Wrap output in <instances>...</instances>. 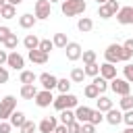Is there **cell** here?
I'll use <instances>...</instances> for the list:
<instances>
[{
    "mask_svg": "<svg viewBox=\"0 0 133 133\" xmlns=\"http://www.w3.org/2000/svg\"><path fill=\"white\" fill-rule=\"evenodd\" d=\"M87 8L85 0H60V12L64 17H77V15H83Z\"/></svg>",
    "mask_w": 133,
    "mask_h": 133,
    "instance_id": "obj_1",
    "label": "cell"
},
{
    "mask_svg": "<svg viewBox=\"0 0 133 133\" xmlns=\"http://www.w3.org/2000/svg\"><path fill=\"white\" fill-rule=\"evenodd\" d=\"M52 106L60 112V110H66V108H77V106H79V100H77V96H73V94L69 91V94H60L58 98H54Z\"/></svg>",
    "mask_w": 133,
    "mask_h": 133,
    "instance_id": "obj_2",
    "label": "cell"
},
{
    "mask_svg": "<svg viewBox=\"0 0 133 133\" xmlns=\"http://www.w3.org/2000/svg\"><path fill=\"white\" fill-rule=\"evenodd\" d=\"M17 110V98L15 96H4L0 100V121H8V116Z\"/></svg>",
    "mask_w": 133,
    "mask_h": 133,
    "instance_id": "obj_3",
    "label": "cell"
},
{
    "mask_svg": "<svg viewBox=\"0 0 133 133\" xmlns=\"http://www.w3.org/2000/svg\"><path fill=\"white\" fill-rule=\"evenodd\" d=\"M104 58L106 62H123V44H110L106 50H104Z\"/></svg>",
    "mask_w": 133,
    "mask_h": 133,
    "instance_id": "obj_4",
    "label": "cell"
},
{
    "mask_svg": "<svg viewBox=\"0 0 133 133\" xmlns=\"http://www.w3.org/2000/svg\"><path fill=\"white\" fill-rule=\"evenodd\" d=\"M108 87H110L116 96H127V94H131V83H129L125 77H114V79L108 83Z\"/></svg>",
    "mask_w": 133,
    "mask_h": 133,
    "instance_id": "obj_5",
    "label": "cell"
},
{
    "mask_svg": "<svg viewBox=\"0 0 133 133\" xmlns=\"http://www.w3.org/2000/svg\"><path fill=\"white\" fill-rule=\"evenodd\" d=\"M118 8H121L118 0H108V2H104V4L98 6V17L100 19H110V17H114L118 12Z\"/></svg>",
    "mask_w": 133,
    "mask_h": 133,
    "instance_id": "obj_6",
    "label": "cell"
},
{
    "mask_svg": "<svg viewBox=\"0 0 133 133\" xmlns=\"http://www.w3.org/2000/svg\"><path fill=\"white\" fill-rule=\"evenodd\" d=\"M33 15H35L37 21L48 19V17L52 15V4H50L48 0H35V4H33Z\"/></svg>",
    "mask_w": 133,
    "mask_h": 133,
    "instance_id": "obj_7",
    "label": "cell"
},
{
    "mask_svg": "<svg viewBox=\"0 0 133 133\" xmlns=\"http://www.w3.org/2000/svg\"><path fill=\"white\" fill-rule=\"evenodd\" d=\"M6 66L12 69V71H23L25 69V58L17 50H10L8 52V58H6Z\"/></svg>",
    "mask_w": 133,
    "mask_h": 133,
    "instance_id": "obj_8",
    "label": "cell"
},
{
    "mask_svg": "<svg viewBox=\"0 0 133 133\" xmlns=\"http://www.w3.org/2000/svg\"><path fill=\"white\" fill-rule=\"evenodd\" d=\"M33 102H35L39 108H48V106H52L54 96H52V91H50V89H42V91H37V94H35Z\"/></svg>",
    "mask_w": 133,
    "mask_h": 133,
    "instance_id": "obj_9",
    "label": "cell"
},
{
    "mask_svg": "<svg viewBox=\"0 0 133 133\" xmlns=\"http://www.w3.org/2000/svg\"><path fill=\"white\" fill-rule=\"evenodd\" d=\"M62 50H64V54H66V58H69L71 62L79 60V58H81V52H83V50H81V44H77V42H69Z\"/></svg>",
    "mask_w": 133,
    "mask_h": 133,
    "instance_id": "obj_10",
    "label": "cell"
},
{
    "mask_svg": "<svg viewBox=\"0 0 133 133\" xmlns=\"http://www.w3.org/2000/svg\"><path fill=\"white\" fill-rule=\"evenodd\" d=\"M114 17L121 25H133V8L131 6H121Z\"/></svg>",
    "mask_w": 133,
    "mask_h": 133,
    "instance_id": "obj_11",
    "label": "cell"
},
{
    "mask_svg": "<svg viewBox=\"0 0 133 133\" xmlns=\"http://www.w3.org/2000/svg\"><path fill=\"white\" fill-rule=\"evenodd\" d=\"M27 56H29V60H31L33 64H46L48 58H50V54H48V52H42L39 48H35V50H27Z\"/></svg>",
    "mask_w": 133,
    "mask_h": 133,
    "instance_id": "obj_12",
    "label": "cell"
},
{
    "mask_svg": "<svg viewBox=\"0 0 133 133\" xmlns=\"http://www.w3.org/2000/svg\"><path fill=\"white\" fill-rule=\"evenodd\" d=\"M37 81L42 83V89H56V83H58V77H54L52 73H42L37 77Z\"/></svg>",
    "mask_w": 133,
    "mask_h": 133,
    "instance_id": "obj_13",
    "label": "cell"
},
{
    "mask_svg": "<svg viewBox=\"0 0 133 133\" xmlns=\"http://www.w3.org/2000/svg\"><path fill=\"white\" fill-rule=\"evenodd\" d=\"M104 121H106L108 125L116 127V125H121V123H123V112H121V110H116V108L112 106L110 110H106V114H104Z\"/></svg>",
    "mask_w": 133,
    "mask_h": 133,
    "instance_id": "obj_14",
    "label": "cell"
},
{
    "mask_svg": "<svg viewBox=\"0 0 133 133\" xmlns=\"http://www.w3.org/2000/svg\"><path fill=\"white\" fill-rule=\"evenodd\" d=\"M56 116H46V118H42L39 123H37V129H39V133H54V129H56Z\"/></svg>",
    "mask_w": 133,
    "mask_h": 133,
    "instance_id": "obj_15",
    "label": "cell"
},
{
    "mask_svg": "<svg viewBox=\"0 0 133 133\" xmlns=\"http://www.w3.org/2000/svg\"><path fill=\"white\" fill-rule=\"evenodd\" d=\"M100 77H104L106 81H112V79L116 77V66H114L112 62H104V64H100Z\"/></svg>",
    "mask_w": 133,
    "mask_h": 133,
    "instance_id": "obj_16",
    "label": "cell"
},
{
    "mask_svg": "<svg viewBox=\"0 0 133 133\" xmlns=\"http://www.w3.org/2000/svg\"><path fill=\"white\" fill-rule=\"evenodd\" d=\"M35 23H37V19L31 12H25V15L19 17V27L21 29H31V27H35Z\"/></svg>",
    "mask_w": 133,
    "mask_h": 133,
    "instance_id": "obj_17",
    "label": "cell"
},
{
    "mask_svg": "<svg viewBox=\"0 0 133 133\" xmlns=\"http://www.w3.org/2000/svg\"><path fill=\"white\" fill-rule=\"evenodd\" d=\"M35 94H37L35 83H25V85H21V98H23V100H33Z\"/></svg>",
    "mask_w": 133,
    "mask_h": 133,
    "instance_id": "obj_18",
    "label": "cell"
},
{
    "mask_svg": "<svg viewBox=\"0 0 133 133\" xmlns=\"http://www.w3.org/2000/svg\"><path fill=\"white\" fill-rule=\"evenodd\" d=\"M25 121H27V116H25V112H21V110H15V112L8 116V123H10L12 127H17V129H21Z\"/></svg>",
    "mask_w": 133,
    "mask_h": 133,
    "instance_id": "obj_19",
    "label": "cell"
},
{
    "mask_svg": "<svg viewBox=\"0 0 133 133\" xmlns=\"http://www.w3.org/2000/svg\"><path fill=\"white\" fill-rule=\"evenodd\" d=\"M96 106H98V110H100V112H106V110H110V108H112V100H110L108 96L100 94V96L96 98Z\"/></svg>",
    "mask_w": 133,
    "mask_h": 133,
    "instance_id": "obj_20",
    "label": "cell"
},
{
    "mask_svg": "<svg viewBox=\"0 0 133 133\" xmlns=\"http://www.w3.org/2000/svg\"><path fill=\"white\" fill-rule=\"evenodd\" d=\"M89 114H91V108H87V106H77L75 108V121H79V123H87Z\"/></svg>",
    "mask_w": 133,
    "mask_h": 133,
    "instance_id": "obj_21",
    "label": "cell"
},
{
    "mask_svg": "<svg viewBox=\"0 0 133 133\" xmlns=\"http://www.w3.org/2000/svg\"><path fill=\"white\" fill-rule=\"evenodd\" d=\"M77 29H79L81 33H89V31L94 29V21H91L89 17H81V19L77 21Z\"/></svg>",
    "mask_w": 133,
    "mask_h": 133,
    "instance_id": "obj_22",
    "label": "cell"
},
{
    "mask_svg": "<svg viewBox=\"0 0 133 133\" xmlns=\"http://www.w3.org/2000/svg\"><path fill=\"white\" fill-rule=\"evenodd\" d=\"M23 46H25L27 50H35V48L39 46V37L33 35V33H27V35L23 37Z\"/></svg>",
    "mask_w": 133,
    "mask_h": 133,
    "instance_id": "obj_23",
    "label": "cell"
},
{
    "mask_svg": "<svg viewBox=\"0 0 133 133\" xmlns=\"http://www.w3.org/2000/svg\"><path fill=\"white\" fill-rule=\"evenodd\" d=\"M0 17L2 19H15L17 17V6H12V4H4L2 8H0Z\"/></svg>",
    "mask_w": 133,
    "mask_h": 133,
    "instance_id": "obj_24",
    "label": "cell"
},
{
    "mask_svg": "<svg viewBox=\"0 0 133 133\" xmlns=\"http://www.w3.org/2000/svg\"><path fill=\"white\" fill-rule=\"evenodd\" d=\"M2 46H4V50H17V46H19V37H17V33H10V35L2 42Z\"/></svg>",
    "mask_w": 133,
    "mask_h": 133,
    "instance_id": "obj_25",
    "label": "cell"
},
{
    "mask_svg": "<svg viewBox=\"0 0 133 133\" xmlns=\"http://www.w3.org/2000/svg\"><path fill=\"white\" fill-rule=\"evenodd\" d=\"M35 79H37V75H35L33 71H27V69H23L21 75H19V81H21L23 85H25V83H33Z\"/></svg>",
    "mask_w": 133,
    "mask_h": 133,
    "instance_id": "obj_26",
    "label": "cell"
},
{
    "mask_svg": "<svg viewBox=\"0 0 133 133\" xmlns=\"http://www.w3.org/2000/svg\"><path fill=\"white\" fill-rule=\"evenodd\" d=\"M75 121V108H66V110H60V123L62 125H69Z\"/></svg>",
    "mask_w": 133,
    "mask_h": 133,
    "instance_id": "obj_27",
    "label": "cell"
},
{
    "mask_svg": "<svg viewBox=\"0 0 133 133\" xmlns=\"http://www.w3.org/2000/svg\"><path fill=\"white\" fill-rule=\"evenodd\" d=\"M83 73H85V77H96V75H100V64L98 62H89V64L83 66Z\"/></svg>",
    "mask_w": 133,
    "mask_h": 133,
    "instance_id": "obj_28",
    "label": "cell"
},
{
    "mask_svg": "<svg viewBox=\"0 0 133 133\" xmlns=\"http://www.w3.org/2000/svg\"><path fill=\"white\" fill-rule=\"evenodd\" d=\"M83 94H85V98H87V100H96V98L100 96V89H98L94 83H87V85H85V89H83Z\"/></svg>",
    "mask_w": 133,
    "mask_h": 133,
    "instance_id": "obj_29",
    "label": "cell"
},
{
    "mask_svg": "<svg viewBox=\"0 0 133 133\" xmlns=\"http://www.w3.org/2000/svg\"><path fill=\"white\" fill-rule=\"evenodd\" d=\"M118 106H121V110L125 112V110H131L133 108V96L131 94H127V96H121V100H118Z\"/></svg>",
    "mask_w": 133,
    "mask_h": 133,
    "instance_id": "obj_30",
    "label": "cell"
},
{
    "mask_svg": "<svg viewBox=\"0 0 133 133\" xmlns=\"http://www.w3.org/2000/svg\"><path fill=\"white\" fill-rule=\"evenodd\" d=\"M52 44H54V48H64V46L69 44V39H66V33H54V37H52Z\"/></svg>",
    "mask_w": 133,
    "mask_h": 133,
    "instance_id": "obj_31",
    "label": "cell"
},
{
    "mask_svg": "<svg viewBox=\"0 0 133 133\" xmlns=\"http://www.w3.org/2000/svg\"><path fill=\"white\" fill-rule=\"evenodd\" d=\"M83 79H85L83 69H81V66H75V69L71 71V81H73V83H83Z\"/></svg>",
    "mask_w": 133,
    "mask_h": 133,
    "instance_id": "obj_32",
    "label": "cell"
},
{
    "mask_svg": "<svg viewBox=\"0 0 133 133\" xmlns=\"http://www.w3.org/2000/svg\"><path fill=\"white\" fill-rule=\"evenodd\" d=\"M91 83H94V85H96V87H98V89H100V94H104V91H106V89H108V83H110V81H106V79H104V77H100V75H96V77H94V81H91Z\"/></svg>",
    "mask_w": 133,
    "mask_h": 133,
    "instance_id": "obj_33",
    "label": "cell"
},
{
    "mask_svg": "<svg viewBox=\"0 0 133 133\" xmlns=\"http://www.w3.org/2000/svg\"><path fill=\"white\" fill-rule=\"evenodd\" d=\"M81 58H83V64H89V62H96L98 54H96V50H83L81 52Z\"/></svg>",
    "mask_w": 133,
    "mask_h": 133,
    "instance_id": "obj_34",
    "label": "cell"
},
{
    "mask_svg": "<svg viewBox=\"0 0 133 133\" xmlns=\"http://www.w3.org/2000/svg\"><path fill=\"white\" fill-rule=\"evenodd\" d=\"M102 121H104V112H100L98 108H96V110H91V114H89V121H87V123H91V125H96V127H98Z\"/></svg>",
    "mask_w": 133,
    "mask_h": 133,
    "instance_id": "obj_35",
    "label": "cell"
},
{
    "mask_svg": "<svg viewBox=\"0 0 133 133\" xmlns=\"http://www.w3.org/2000/svg\"><path fill=\"white\" fill-rule=\"evenodd\" d=\"M56 89H58L60 94H69V91H71V79H58Z\"/></svg>",
    "mask_w": 133,
    "mask_h": 133,
    "instance_id": "obj_36",
    "label": "cell"
},
{
    "mask_svg": "<svg viewBox=\"0 0 133 133\" xmlns=\"http://www.w3.org/2000/svg\"><path fill=\"white\" fill-rule=\"evenodd\" d=\"M35 129H37V125L27 118V121L23 123V127H21V133H35Z\"/></svg>",
    "mask_w": 133,
    "mask_h": 133,
    "instance_id": "obj_37",
    "label": "cell"
},
{
    "mask_svg": "<svg viewBox=\"0 0 133 133\" xmlns=\"http://www.w3.org/2000/svg\"><path fill=\"white\" fill-rule=\"evenodd\" d=\"M123 75H125V79H127L129 83H133V62H127V64L123 66Z\"/></svg>",
    "mask_w": 133,
    "mask_h": 133,
    "instance_id": "obj_38",
    "label": "cell"
},
{
    "mask_svg": "<svg viewBox=\"0 0 133 133\" xmlns=\"http://www.w3.org/2000/svg\"><path fill=\"white\" fill-rule=\"evenodd\" d=\"M42 52H48L50 54V50L54 48V44H52V39H39V46H37Z\"/></svg>",
    "mask_w": 133,
    "mask_h": 133,
    "instance_id": "obj_39",
    "label": "cell"
},
{
    "mask_svg": "<svg viewBox=\"0 0 133 133\" xmlns=\"http://www.w3.org/2000/svg\"><path fill=\"white\" fill-rule=\"evenodd\" d=\"M66 133H81V123L79 121H73L66 125Z\"/></svg>",
    "mask_w": 133,
    "mask_h": 133,
    "instance_id": "obj_40",
    "label": "cell"
},
{
    "mask_svg": "<svg viewBox=\"0 0 133 133\" xmlns=\"http://www.w3.org/2000/svg\"><path fill=\"white\" fill-rule=\"evenodd\" d=\"M123 123H125L127 127H133V108L123 112Z\"/></svg>",
    "mask_w": 133,
    "mask_h": 133,
    "instance_id": "obj_41",
    "label": "cell"
},
{
    "mask_svg": "<svg viewBox=\"0 0 133 133\" xmlns=\"http://www.w3.org/2000/svg\"><path fill=\"white\" fill-rule=\"evenodd\" d=\"M10 33H12V31H10V27H6V25H0V44H2V42H4V39L10 35Z\"/></svg>",
    "mask_w": 133,
    "mask_h": 133,
    "instance_id": "obj_42",
    "label": "cell"
},
{
    "mask_svg": "<svg viewBox=\"0 0 133 133\" xmlns=\"http://www.w3.org/2000/svg\"><path fill=\"white\" fill-rule=\"evenodd\" d=\"M81 133H96V125H91V123H81Z\"/></svg>",
    "mask_w": 133,
    "mask_h": 133,
    "instance_id": "obj_43",
    "label": "cell"
},
{
    "mask_svg": "<svg viewBox=\"0 0 133 133\" xmlns=\"http://www.w3.org/2000/svg\"><path fill=\"white\" fill-rule=\"evenodd\" d=\"M10 129H12V125L8 121H0V133H10Z\"/></svg>",
    "mask_w": 133,
    "mask_h": 133,
    "instance_id": "obj_44",
    "label": "cell"
},
{
    "mask_svg": "<svg viewBox=\"0 0 133 133\" xmlns=\"http://www.w3.org/2000/svg\"><path fill=\"white\" fill-rule=\"evenodd\" d=\"M6 81H8V69L0 66V83H6Z\"/></svg>",
    "mask_w": 133,
    "mask_h": 133,
    "instance_id": "obj_45",
    "label": "cell"
},
{
    "mask_svg": "<svg viewBox=\"0 0 133 133\" xmlns=\"http://www.w3.org/2000/svg\"><path fill=\"white\" fill-rule=\"evenodd\" d=\"M6 58H8V52L6 50H0V66L6 64Z\"/></svg>",
    "mask_w": 133,
    "mask_h": 133,
    "instance_id": "obj_46",
    "label": "cell"
},
{
    "mask_svg": "<svg viewBox=\"0 0 133 133\" xmlns=\"http://www.w3.org/2000/svg\"><path fill=\"white\" fill-rule=\"evenodd\" d=\"M54 133H66V125H56V129H54Z\"/></svg>",
    "mask_w": 133,
    "mask_h": 133,
    "instance_id": "obj_47",
    "label": "cell"
},
{
    "mask_svg": "<svg viewBox=\"0 0 133 133\" xmlns=\"http://www.w3.org/2000/svg\"><path fill=\"white\" fill-rule=\"evenodd\" d=\"M123 48H127L129 52H133V37H131V39H127V42L123 44Z\"/></svg>",
    "mask_w": 133,
    "mask_h": 133,
    "instance_id": "obj_48",
    "label": "cell"
},
{
    "mask_svg": "<svg viewBox=\"0 0 133 133\" xmlns=\"http://www.w3.org/2000/svg\"><path fill=\"white\" fill-rule=\"evenodd\" d=\"M6 2H8V4H12V6H19L23 0H6Z\"/></svg>",
    "mask_w": 133,
    "mask_h": 133,
    "instance_id": "obj_49",
    "label": "cell"
},
{
    "mask_svg": "<svg viewBox=\"0 0 133 133\" xmlns=\"http://www.w3.org/2000/svg\"><path fill=\"white\" fill-rule=\"evenodd\" d=\"M123 133H133V127H127V129H125Z\"/></svg>",
    "mask_w": 133,
    "mask_h": 133,
    "instance_id": "obj_50",
    "label": "cell"
},
{
    "mask_svg": "<svg viewBox=\"0 0 133 133\" xmlns=\"http://www.w3.org/2000/svg\"><path fill=\"white\" fill-rule=\"evenodd\" d=\"M96 2H98V4H104V2H108V0H96Z\"/></svg>",
    "mask_w": 133,
    "mask_h": 133,
    "instance_id": "obj_51",
    "label": "cell"
},
{
    "mask_svg": "<svg viewBox=\"0 0 133 133\" xmlns=\"http://www.w3.org/2000/svg\"><path fill=\"white\" fill-rule=\"evenodd\" d=\"M4 4H6V0H0V8H2V6H4Z\"/></svg>",
    "mask_w": 133,
    "mask_h": 133,
    "instance_id": "obj_52",
    "label": "cell"
},
{
    "mask_svg": "<svg viewBox=\"0 0 133 133\" xmlns=\"http://www.w3.org/2000/svg\"><path fill=\"white\" fill-rule=\"evenodd\" d=\"M48 2H50V4H54V2H60V0H48Z\"/></svg>",
    "mask_w": 133,
    "mask_h": 133,
    "instance_id": "obj_53",
    "label": "cell"
},
{
    "mask_svg": "<svg viewBox=\"0 0 133 133\" xmlns=\"http://www.w3.org/2000/svg\"><path fill=\"white\" fill-rule=\"evenodd\" d=\"M0 19H2V17H0Z\"/></svg>",
    "mask_w": 133,
    "mask_h": 133,
    "instance_id": "obj_54",
    "label": "cell"
},
{
    "mask_svg": "<svg viewBox=\"0 0 133 133\" xmlns=\"http://www.w3.org/2000/svg\"><path fill=\"white\" fill-rule=\"evenodd\" d=\"M131 8H133V6H131Z\"/></svg>",
    "mask_w": 133,
    "mask_h": 133,
    "instance_id": "obj_55",
    "label": "cell"
}]
</instances>
